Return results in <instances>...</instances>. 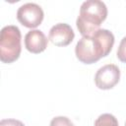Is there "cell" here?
Returning a JSON list of instances; mask_svg holds the SVG:
<instances>
[{
  "label": "cell",
  "mask_w": 126,
  "mask_h": 126,
  "mask_svg": "<svg viewBox=\"0 0 126 126\" xmlns=\"http://www.w3.org/2000/svg\"><path fill=\"white\" fill-rule=\"evenodd\" d=\"M94 126H118V121L114 115L110 113H103L96 118Z\"/></svg>",
  "instance_id": "obj_8"
},
{
  "label": "cell",
  "mask_w": 126,
  "mask_h": 126,
  "mask_svg": "<svg viewBox=\"0 0 126 126\" xmlns=\"http://www.w3.org/2000/svg\"><path fill=\"white\" fill-rule=\"evenodd\" d=\"M117 58L121 62L126 63V36H124L120 41L117 49Z\"/></svg>",
  "instance_id": "obj_10"
},
{
  "label": "cell",
  "mask_w": 126,
  "mask_h": 126,
  "mask_svg": "<svg viewBox=\"0 0 126 126\" xmlns=\"http://www.w3.org/2000/svg\"><path fill=\"white\" fill-rule=\"evenodd\" d=\"M125 126H126V123H125Z\"/></svg>",
  "instance_id": "obj_12"
},
{
  "label": "cell",
  "mask_w": 126,
  "mask_h": 126,
  "mask_svg": "<svg viewBox=\"0 0 126 126\" xmlns=\"http://www.w3.org/2000/svg\"><path fill=\"white\" fill-rule=\"evenodd\" d=\"M107 7L99 0H88L83 2L76 25L83 36H91L99 30L101 23L106 19Z\"/></svg>",
  "instance_id": "obj_2"
},
{
  "label": "cell",
  "mask_w": 126,
  "mask_h": 126,
  "mask_svg": "<svg viewBox=\"0 0 126 126\" xmlns=\"http://www.w3.org/2000/svg\"><path fill=\"white\" fill-rule=\"evenodd\" d=\"M113 44V33L108 30L99 29L91 36H83L76 44L75 53L82 63L93 64L107 56Z\"/></svg>",
  "instance_id": "obj_1"
},
{
  "label": "cell",
  "mask_w": 126,
  "mask_h": 126,
  "mask_svg": "<svg viewBox=\"0 0 126 126\" xmlns=\"http://www.w3.org/2000/svg\"><path fill=\"white\" fill-rule=\"evenodd\" d=\"M48 39L45 34L39 30H32L25 36V46L26 48L34 54L44 51L47 47Z\"/></svg>",
  "instance_id": "obj_7"
},
{
  "label": "cell",
  "mask_w": 126,
  "mask_h": 126,
  "mask_svg": "<svg viewBox=\"0 0 126 126\" xmlns=\"http://www.w3.org/2000/svg\"><path fill=\"white\" fill-rule=\"evenodd\" d=\"M21 31L16 26H6L0 32V59L3 63L16 61L22 50Z\"/></svg>",
  "instance_id": "obj_3"
},
{
  "label": "cell",
  "mask_w": 126,
  "mask_h": 126,
  "mask_svg": "<svg viewBox=\"0 0 126 126\" xmlns=\"http://www.w3.org/2000/svg\"><path fill=\"white\" fill-rule=\"evenodd\" d=\"M0 126H25L24 123L17 119H3L0 121Z\"/></svg>",
  "instance_id": "obj_11"
},
{
  "label": "cell",
  "mask_w": 126,
  "mask_h": 126,
  "mask_svg": "<svg viewBox=\"0 0 126 126\" xmlns=\"http://www.w3.org/2000/svg\"><path fill=\"white\" fill-rule=\"evenodd\" d=\"M120 80V70L114 64H106L100 67L94 76L95 86L100 90L112 89Z\"/></svg>",
  "instance_id": "obj_5"
},
{
  "label": "cell",
  "mask_w": 126,
  "mask_h": 126,
  "mask_svg": "<svg viewBox=\"0 0 126 126\" xmlns=\"http://www.w3.org/2000/svg\"><path fill=\"white\" fill-rule=\"evenodd\" d=\"M44 17L43 10L35 3H26L17 11L18 21L25 27L33 29L38 27Z\"/></svg>",
  "instance_id": "obj_4"
},
{
  "label": "cell",
  "mask_w": 126,
  "mask_h": 126,
  "mask_svg": "<svg viewBox=\"0 0 126 126\" xmlns=\"http://www.w3.org/2000/svg\"><path fill=\"white\" fill-rule=\"evenodd\" d=\"M50 126H75L66 116H56L50 121Z\"/></svg>",
  "instance_id": "obj_9"
},
{
  "label": "cell",
  "mask_w": 126,
  "mask_h": 126,
  "mask_svg": "<svg viewBox=\"0 0 126 126\" xmlns=\"http://www.w3.org/2000/svg\"><path fill=\"white\" fill-rule=\"evenodd\" d=\"M75 37L72 28L65 23L54 25L49 31V40L56 46H67Z\"/></svg>",
  "instance_id": "obj_6"
}]
</instances>
